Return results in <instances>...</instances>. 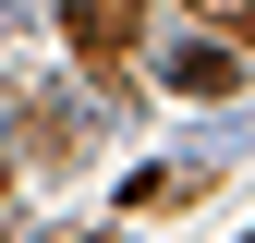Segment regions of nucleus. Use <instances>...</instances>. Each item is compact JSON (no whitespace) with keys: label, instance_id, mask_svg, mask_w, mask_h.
<instances>
[{"label":"nucleus","instance_id":"nucleus-1","mask_svg":"<svg viewBox=\"0 0 255 243\" xmlns=\"http://www.w3.org/2000/svg\"><path fill=\"white\" fill-rule=\"evenodd\" d=\"M158 73H170V98H231V85H243V61L219 49V37H182L170 61H158Z\"/></svg>","mask_w":255,"mask_h":243},{"label":"nucleus","instance_id":"nucleus-2","mask_svg":"<svg viewBox=\"0 0 255 243\" xmlns=\"http://www.w3.org/2000/svg\"><path fill=\"white\" fill-rule=\"evenodd\" d=\"M61 24H73L85 61H122V49H134V0H61Z\"/></svg>","mask_w":255,"mask_h":243},{"label":"nucleus","instance_id":"nucleus-3","mask_svg":"<svg viewBox=\"0 0 255 243\" xmlns=\"http://www.w3.org/2000/svg\"><path fill=\"white\" fill-rule=\"evenodd\" d=\"M195 182H207L195 158H170V170H134V182H122V207H182V195H195Z\"/></svg>","mask_w":255,"mask_h":243},{"label":"nucleus","instance_id":"nucleus-4","mask_svg":"<svg viewBox=\"0 0 255 243\" xmlns=\"http://www.w3.org/2000/svg\"><path fill=\"white\" fill-rule=\"evenodd\" d=\"M195 12H207V24H255V0H195Z\"/></svg>","mask_w":255,"mask_h":243}]
</instances>
